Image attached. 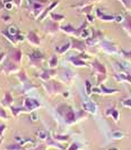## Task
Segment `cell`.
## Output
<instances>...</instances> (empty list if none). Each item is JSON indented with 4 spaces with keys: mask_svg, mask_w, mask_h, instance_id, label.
Instances as JSON below:
<instances>
[{
    "mask_svg": "<svg viewBox=\"0 0 131 150\" xmlns=\"http://www.w3.org/2000/svg\"><path fill=\"white\" fill-rule=\"evenodd\" d=\"M94 72L97 75V84H102L104 80L106 79V68L103 64H101L98 60H94L92 64Z\"/></svg>",
    "mask_w": 131,
    "mask_h": 150,
    "instance_id": "1",
    "label": "cell"
},
{
    "mask_svg": "<svg viewBox=\"0 0 131 150\" xmlns=\"http://www.w3.org/2000/svg\"><path fill=\"white\" fill-rule=\"evenodd\" d=\"M29 1V6H28V9L32 13L33 17L36 18V17H40V15L43 13V8H44V5L42 4H38V2H35L33 0H28Z\"/></svg>",
    "mask_w": 131,
    "mask_h": 150,
    "instance_id": "2",
    "label": "cell"
},
{
    "mask_svg": "<svg viewBox=\"0 0 131 150\" xmlns=\"http://www.w3.org/2000/svg\"><path fill=\"white\" fill-rule=\"evenodd\" d=\"M45 89H47L50 93H52V92L53 93H58V92H60V91L63 90V86H62L61 83H59V82L50 81V82L45 83Z\"/></svg>",
    "mask_w": 131,
    "mask_h": 150,
    "instance_id": "3",
    "label": "cell"
},
{
    "mask_svg": "<svg viewBox=\"0 0 131 150\" xmlns=\"http://www.w3.org/2000/svg\"><path fill=\"white\" fill-rule=\"evenodd\" d=\"M28 58H29V63H31V65L33 66H38L41 65V62L44 59V56H43V54H41L40 51H34L33 54H29L28 55Z\"/></svg>",
    "mask_w": 131,
    "mask_h": 150,
    "instance_id": "4",
    "label": "cell"
},
{
    "mask_svg": "<svg viewBox=\"0 0 131 150\" xmlns=\"http://www.w3.org/2000/svg\"><path fill=\"white\" fill-rule=\"evenodd\" d=\"M25 108L27 109L28 112H32V110H34L35 108H38V107H41V103H38V100H35V99H32V98H26L25 99Z\"/></svg>",
    "mask_w": 131,
    "mask_h": 150,
    "instance_id": "5",
    "label": "cell"
},
{
    "mask_svg": "<svg viewBox=\"0 0 131 150\" xmlns=\"http://www.w3.org/2000/svg\"><path fill=\"white\" fill-rule=\"evenodd\" d=\"M101 45H102L103 50L105 51V52H107V54H112V55H114V54L118 52V48L115 47L113 43L109 42V41H102Z\"/></svg>",
    "mask_w": 131,
    "mask_h": 150,
    "instance_id": "6",
    "label": "cell"
},
{
    "mask_svg": "<svg viewBox=\"0 0 131 150\" xmlns=\"http://www.w3.org/2000/svg\"><path fill=\"white\" fill-rule=\"evenodd\" d=\"M59 30H60V28H59V25L56 24V22H54V21L47 22V25H45V31H47V33H49V34H54Z\"/></svg>",
    "mask_w": 131,
    "mask_h": 150,
    "instance_id": "7",
    "label": "cell"
},
{
    "mask_svg": "<svg viewBox=\"0 0 131 150\" xmlns=\"http://www.w3.org/2000/svg\"><path fill=\"white\" fill-rule=\"evenodd\" d=\"M58 5H59V0H56V1H53V2H52V4H51L49 7H47V9L43 10V13H42V14L40 15V17H38V21H40V22H42V21L45 18V17H47L49 14H51V10L53 9L54 7H56Z\"/></svg>",
    "mask_w": 131,
    "mask_h": 150,
    "instance_id": "8",
    "label": "cell"
},
{
    "mask_svg": "<svg viewBox=\"0 0 131 150\" xmlns=\"http://www.w3.org/2000/svg\"><path fill=\"white\" fill-rule=\"evenodd\" d=\"M71 48H74L78 51H84L86 48V42L77 39H71Z\"/></svg>",
    "mask_w": 131,
    "mask_h": 150,
    "instance_id": "9",
    "label": "cell"
},
{
    "mask_svg": "<svg viewBox=\"0 0 131 150\" xmlns=\"http://www.w3.org/2000/svg\"><path fill=\"white\" fill-rule=\"evenodd\" d=\"M63 116H65V120H66V123H68V124H71V123H75L76 121V115H75V112L69 107L68 108V110H66L63 112Z\"/></svg>",
    "mask_w": 131,
    "mask_h": 150,
    "instance_id": "10",
    "label": "cell"
},
{
    "mask_svg": "<svg viewBox=\"0 0 131 150\" xmlns=\"http://www.w3.org/2000/svg\"><path fill=\"white\" fill-rule=\"evenodd\" d=\"M9 54L13 62H15V63H20L22 62V50L20 49H11Z\"/></svg>",
    "mask_w": 131,
    "mask_h": 150,
    "instance_id": "11",
    "label": "cell"
},
{
    "mask_svg": "<svg viewBox=\"0 0 131 150\" xmlns=\"http://www.w3.org/2000/svg\"><path fill=\"white\" fill-rule=\"evenodd\" d=\"M27 40L32 46H38V45H40V42H41L38 35L34 32V31H31V32L27 34Z\"/></svg>",
    "mask_w": 131,
    "mask_h": 150,
    "instance_id": "12",
    "label": "cell"
},
{
    "mask_svg": "<svg viewBox=\"0 0 131 150\" xmlns=\"http://www.w3.org/2000/svg\"><path fill=\"white\" fill-rule=\"evenodd\" d=\"M18 71V67L15 64V62H8L3 65V69L2 72L5 73H11V72H17Z\"/></svg>",
    "mask_w": 131,
    "mask_h": 150,
    "instance_id": "13",
    "label": "cell"
},
{
    "mask_svg": "<svg viewBox=\"0 0 131 150\" xmlns=\"http://www.w3.org/2000/svg\"><path fill=\"white\" fill-rule=\"evenodd\" d=\"M114 79L119 82H124V81H128L131 83V75L125 73V72H121V73H118V74L114 75Z\"/></svg>",
    "mask_w": 131,
    "mask_h": 150,
    "instance_id": "14",
    "label": "cell"
},
{
    "mask_svg": "<svg viewBox=\"0 0 131 150\" xmlns=\"http://www.w3.org/2000/svg\"><path fill=\"white\" fill-rule=\"evenodd\" d=\"M96 14H97V17H100L103 22H112V21H114V18H115V16L104 14L103 11H101V9H96Z\"/></svg>",
    "mask_w": 131,
    "mask_h": 150,
    "instance_id": "15",
    "label": "cell"
},
{
    "mask_svg": "<svg viewBox=\"0 0 131 150\" xmlns=\"http://www.w3.org/2000/svg\"><path fill=\"white\" fill-rule=\"evenodd\" d=\"M61 31H63L65 33L67 34H69V35H75L76 37V32H77V28H75L72 25H70V24H68V25H65V26H61L60 28Z\"/></svg>",
    "mask_w": 131,
    "mask_h": 150,
    "instance_id": "16",
    "label": "cell"
},
{
    "mask_svg": "<svg viewBox=\"0 0 131 150\" xmlns=\"http://www.w3.org/2000/svg\"><path fill=\"white\" fill-rule=\"evenodd\" d=\"M83 107H84V109L86 112H92V114H95L96 112V105L93 103V101H87V103H85L83 105Z\"/></svg>",
    "mask_w": 131,
    "mask_h": 150,
    "instance_id": "17",
    "label": "cell"
},
{
    "mask_svg": "<svg viewBox=\"0 0 131 150\" xmlns=\"http://www.w3.org/2000/svg\"><path fill=\"white\" fill-rule=\"evenodd\" d=\"M69 62H71L72 64L75 66H86V63H85L83 59H80L78 56H71V57H69Z\"/></svg>",
    "mask_w": 131,
    "mask_h": 150,
    "instance_id": "18",
    "label": "cell"
},
{
    "mask_svg": "<svg viewBox=\"0 0 131 150\" xmlns=\"http://www.w3.org/2000/svg\"><path fill=\"white\" fill-rule=\"evenodd\" d=\"M122 26L131 35V16H127L124 18V21L122 22Z\"/></svg>",
    "mask_w": 131,
    "mask_h": 150,
    "instance_id": "19",
    "label": "cell"
},
{
    "mask_svg": "<svg viewBox=\"0 0 131 150\" xmlns=\"http://www.w3.org/2000/svg\"><path fill=\"white\" fill-rule=\"evenodd\" d=\"M53 75H56V71L54 69H49V71H45V72H43L42 74L40 75V77L42 79V80H44V81H47L51 76H53Z\"/></svg>",
    "mask_w": 131,
    "mask_h": 150,
    "instance_id": "20",
    "label": "cell"
},
{
    "mask_svg": "<svg viewBox=\"0 0 131 150\" xmlns=\"http://www.w3.org/2000/svg\"><path fill=\"white\" fill-rule=\"evenodd\" d=\"M70 48H71V42H70V41H68V42H66L63 46L56 48V51H58L59 54H65L66 51H68Z\"/></svg>",
    "mask_w": 131,
    "mask_h": 150,
    "instance_id": "21",
    "label": "cell"
},
{
    "mask_svg": "<svg viewBox=\"0 0 131 150\" xmlns=\"http://www.w3.org/2000/svg\"><path fill=\"white\" fill-rule=\"evenodd\" d=\"M17 77L19 79V81H20L22 83H24V84L31 83V82H29V80L26 77V75H25V72H24V71H20V72L18 73V75H17Z\"/></svg>",
    "mask_w": 131,
    "mask_h": 150,
    "instance_id": "22",
    "label": "cell"
},
{
    "mask_svg": "<svg viewBox=\"0 0 131 150\" xmlns=\"http://www.w3.org/2000/svg\"><path fill=\"white\" fill-rule=\"evenodd\" d=\"M50 17L52 21H54V22H60V21H63L66 18L65 15H60V14H56V13H51L50 14Z\"/></svg>",
    "mask_w": 131,
    "mask_h": 150,
    "instance_id": "23",
    "label": "cell"
},
{
    "mask_svg": "<svg viewBox=\"0 0 131 150\" xmlns=\"http://www.w3.org/2000/svg\"><path fill=\"white\" fill-rule=\"evenodd\" d=\"M3 105H6V106H10L11 103H13V97H11V94L10 92H6L5 93V99H3Z\"/></svg>",
    "mask_w": 131,
    "mask_h": 150,
    "instance_id": "24",
    "label": "cell"
},
{
    "mask_svg": "<svg viewBox=\"0 0 131 150\" xmlns=\"http://www.w3.org/2000/svg\"><path fill=\"white\" fill-rule=\"evenodd\" d=\"M63 79H65V80L67 81V82L71 81V80L74 79V73H72L71 71L67 69V71H65V75H63Z\"/></svg>",
    "mask_w": 131,
    "mask_h": 150,
    "instance_id": "25",
    "label": "cell"
},
{
    "mask_svg": "<svg viewBox=\"0 0 131 150\" xmlns=\"http://www.w3.org/2000/svg\"><path fill=\"white\" fill-rule=\"evenodd\" d=\"M7 31L9 32L11 35H17V34H18V28H17V26H15V25H10V26H8Z\"/></svg>",
    "mask_w": 131,
    "mask_h": 150,
    "instance_id": "26",
    "label": "cell"
},
{
    "mask_svg": "<svg viewBox=\"0 0 131 150\" xmlns=\"http://www.w3.org/2000/svg\"><path fill=\"white\" fill-rule=\"evenodd\" d=\"M93 9V5H86V6H83V8L80 9L82 13H85L86 15L87 14H91V11Z\"/></svg>",
    "mask_w": 131,
    "mask_h": 150,
    "instance_id": "27",
    "label": "cell"
},
{
    "mask_svg": "<svg viewBox=\"0 0 131 150\" xmlns=\"http://www.w3.org/2000/svg\"><path fill=\"white\" fill-rule=\"evenodd\" d=\"M49 65H50L51 68H54V67L58 65V57L56 56L51 57V59H50V62H49Z\"/></svg>",
    "mask_w": 131,
    "mask_h": 150,
    "instance_id": "28",
    "label": "cell"
},
{
    "mask_svg": "<svg viewBox=\"0 0 131 150\" xmlns=\"http://www.w3.org/2000/svg\"><path fill=\"white\" fill-rule=\"evenodd\" d=\"M101 89H102L101 92H104V93H114V92H118L116 89H107L104 85H101Z\"/></svg>",
    "mask_w": 131,
    "mask_h": 150,
    "instance_id": "29",
    "label": "cell"
},
{
    "mask_svg": "<svg viewBox=\"0 0 131 150\" xmlns=\"http://www.w3.org/2000/svg\"><path fill=\"white\" fill-rule=\"evenodd\" d=\"M124 137V134L121 131H113L112 132V138L113 139H122Z\"/></svg>",
    "mask_w": 131,
    "mask_h": 150,
    "instance_id": "30",
    "label": "cell"
},
{
    "mask_svg": "<svg viewBox=\"0 0 131 150\" xmlns=\"http://www.w3.org/2000/svg\"><path fill=\"white\" fill-rule=\"evenodd\" d=\"M89 34H91V30H88V28H84L79 37L84 38V39H88V38H89Z\"/></svg>",
    "mask_w": 131,
    "mask_h": 150,
    "instance_id": "31",
    "label": "cell"
},
{
    "mask_svg": "<svg viewBox=\"0 0 131 150\" xmlns=\"http://www.w3.org/2000/svg\"><path fill=\"white\" fill-rule=\"evenodd\" d=\"M85 85H86V93L89 96V94L92 93V90H93V89H92V83L87 80V81L85 82Z\"/></svg>",
    "mask_w": 131,
    "mask_h": 150,
    "instance_id": "32",
    "label": "cell"
},
{
    "mask_svg": "<svg viewBox=\"0 0 131 150\" xmlns=\"http://www.w3.org/2000/svg\"><path fill=\"white\" fill-rule=\"evenodd\" d=\"M125 9H131V0H120Z\"/></svg>",
    "mask_w": 131,
    "mask_h": 150,
    "instance_id": "33",
    "label": "cell"
},
{
    "mask_svg": "<svg viewBox=\"0 0 131 150\" xmlns=\"http://www.w3.org/2000/svg\"><path fill=\"white\" fill-rule=\"evenodd\" d=\"M111 115H112L113 120H114L115 122H118V121H119V112H118L116 109H114V110L112 112V114H111Z\"/></svg>",
    "mask_w": 131,
    "mask_h": 150,
    "instance_id": "34",
    "label": "cell"
},
{
    "mask_svg": "<svg viewBox=\"0 0 131 150\" xmlns=\"http://www.w3.org/2000/svg\"><path fill=\"white\" fill-rule=\"evenodd\" d=\"M97 1V0H80V5L83 6H86V5H92L93 2Z\"/></svg>",
    "mask_w": 131,
    "mask_h": 150,
    "instance_id": "35",
    "label": "cell"
},
{
    "mask_svg": "<svg viewBox=\"0 0 131 150\" xmlns=\"http://www.w3.org/2000/svg\"><path fill=\"white\" fill-rule=\"evenodd\" d=\"M122 54H123V56L125 57L129 62H131V50L130 51H124V50H122Z\"/></svg>",
    "mask_w": 131,
    "mask_h": 150,
    "instance_id": "36",
    "label": "cell"
},
{
    "mask_svg": "<svg viewBox=\"0 0 131 150\" xmlns=\"http://www.w3.org/2000/svg\"><path fill=\"white\" fill-rule=\"evenodd\" d=\"M122 103H123V106H124V107L131 108V99H125Z\"/></svg>",
    "mask_w": 131,
    "mask_h": 150,
    "instance_id": "37",
    "label": "cell"
},
{
    "mask_svg": "<svg viewBox=\"0 0 131 150\" xmlns=\"http://www.w3.org/2000/svg\"><path fill=\"white\" fill-rule=\"evenodd\" d=\"M38 135L40 137V139H45V138H47V132L40 131V132H38Z\"/></svg>",
    "mask_w": 131,
    "mask_h": 150,
    "instance_id": "38",
    "label": "cell"
},
{
    "mask_svg": "<svg viewBox=\"0 0 131 150\" xmlns=\"http://www.w3.org/2000/svg\"><path fill=\"white\" fill-rule=\"evenodd\" d=\"M8 150H20V144H13V146H9Z\"/></svg>",
    "mask_w": 131,
    "mask_h": 150,
    "instance_id": "39",
    "label": "cell"
},
{
    "mask_svg": "<svg viewBox=\"0 0 131 150\" xmlns=\"http://www.w3.org/2000/svg\"><path fill=\"white\" fill-rule=\"evenodd\" d=\"M54 139H56V140H68V137H67V135H65V137H61V135H56V137H54Z\"/></svg>",
    "mask_w": 131,
    "mask_h": 150,
    "instance_id": "40",
    "label": "cell"
},
{
    "mask_svg": "<svg viewBox=\"0 0 131 150\" xmlns=\"http://www.w3.org/2000/svg\"><path fill=\"white\" fill-rule=\"evenodd\" d=\"M114 21L118 22V23H122V22H123V17H122L121 15H118V16H115Z\"/></svg>",
    "mask_w": 131,
    "mask_h": 150,
    "instance_id": "41",
    "label": "cell"
},
{
    "mask_svg": "<svg viewBox=\"0 0 131 150\" xmlns=\"http://www.w3.org/2000/svg\"><path fill=\"white\" fill-rule=\"evenodd\" d=\"M31 118H32V121H33V122H35V121H38V114H36V112H33V114L31 115Z\"/></svg>",
    "mask_w": 131,
    "mask_h": 150,
    "instance_id": "42",
    "label": "cell"
},
{
    "mask_svg": "<svg viewBox=\"0 0 131 150\" xmlns=\"http://www.w3.org/2000/svg\"><path fill=\"white\" fill-rule=\"evenodd\" d=\"M78 148H79V147H78V144H77V143H72V144L69 147V149L68 150H78Z\"/></svg>",
    "mask_w": 131,
    "mask_h": 150,
    "instance_id": "43",
    "label": "cell"
},
{
    "mask_svg": "<svg viewBox=\"0 0 131 150\" xmlns=\"http://www.w3.org/2000/svg\"><path fill=\"white\" fill-rule=\"evenodd\" d=\"M0 117H3V118H7V114L6 112L2 109V108H0Z\"/></svg>",
    "mask_w": 131,
    "mask_h": 150,
    "instance_id": "44",
    "label": "cell"
},
{
    "mask_svg": "<svg viewBox=\"0 0 131 150\" xmlns=\"http://www.w3.org/2000/svg\"><path fill=\"white\" fill-rule=\"evenodd\" d=\"M35 2H38V4H42V5H47L49 4V0H33Z\"/></svg>",
    "mask_w": 131,
    "mask_h": 150,
    "instance_id": "45",
    "label": "cell"
},
{
    "mask_svg": "<svg viewBox=\"0 0 131 150\" xmlns=\"http://www.w3.org/2000/svg\"><path fill=\"white\" fill-rule=\"evenodd\" d=\"M13 4H14V2H8V4H6V5H5V8L7 10H10L13 8Z\"/></svg>",
    "mask_w": 131,
    "mask_h": 150,
    "instance_id": "46",
    "label": "cell"
},
{
    "mask_svg": "<svg viewBox=\"0 0 131 150\" xmlns=\"http://www.w3.org/2000/svg\"><path fill=\"white\" fill-rule=\"evenodd\" d=\"M22 1H23V0H13V2L15 4L16 7H19V6L22 5Z\"/></svg>",
    "mask_w": 131,
    "mask_h": 150,
    "instance_id": "47",
    "label": "cell"
},
{
    "mask_svg": "<svg viewBox=\"0 0 131 150\" xmlns=\"http://www.w3.org/2000/svg\"><path fill=\"white\" fill-rule=\"evenodd\" d=\"M6 130V125H0V137H2V133H3V131Z\"/></svg>",
    "mask_w": 131,
    "mask_h": 150,
    "instance_id": "48",
    "label": "cell"
},
{
    "mask_svg": "<svg viewBox=\"0 0 131 150\" xmlns=\"http://www.w3.org/2000/svg\"><path fill=\"white\" fill-rule=\"evenodd\" d=\"M2 18H3V22H6V23H7V22H9L10 19V16H8V15H5V16H2Z\"/></svg>",
    "mask_w": 131,
    "mask_h": 150,
    "instance_id": "49",
    "label": "cell"
},
{
    "mask_svg": "<svg viewBox=\"0 0 131 150\" xmlns=\"http://www.w3.org/2000/svg\"><path fill=\"white\" fill-rule=\"evenodd\" d=\"M87 18H88V22H91V23H93L94 22V17L91 15V14H87Z\"/></svg>",
    "mask_w": 131,
    "mask_h": 150,
    "instance_id": "50",
    "label": "cell"
},
{
    "mask_svg": "<svg viewBox=\"0 0 131 150\" xmlns=\"http://www.w3.org/2000/svg\"><path fill=\"white\" fill-rule=\"evenodd\" d=\"M5 56H6V54H5V52H1V54H0V63H1L2 60H3Z\"/></svg>",
    "mask_w": 131,
    "mask_h": 150,
    "instance_id": "51",
    "label": "cell"
},
{
    "mask_svg": "<svg viewBox=\"0 0 131 150\" xmlns=\"http://www.w3.org/2000/svg\"><path fill=\"white\" fill-rule=\"evenodd\" d=\"M8 2H13V0H2V4H3V5H6V4H8Z\"/></svg>",
    "mask_w": 131,
    "mask_h": 150,
    "instance_id": "52",
    "label": "cell"
},
{
    "mask_svg": "<svg viewBox=\"0 0 131 150\" xmlns=\"http://www.w3.org/2000/svg\"><path fill=\"white\" fill-rule=\"evenodd\" d=\"M68 96H69V93H68V92H67V93H63V97H68Z\"/></svg>",
    "mask_w": 131,
    "mask_h": 150,
    "instance_id": "53",
    "label": "cell"
},
{
    "mask_svg": "<svg viewBox=\"0 0 131 150\" xmlns=\"http://www.w3.org/2000/svg\"><path fill=\"white\" fill-rule=\"evenodd\" d=\"M107 150H118L116 148H110V149H107Z\"/></svg>",
    "mask_w": 131,
    "mask_h": 150,
    "instance_id": "54",
    "label": "cell"
}]
</instances>
